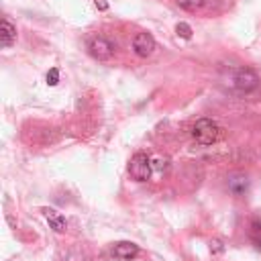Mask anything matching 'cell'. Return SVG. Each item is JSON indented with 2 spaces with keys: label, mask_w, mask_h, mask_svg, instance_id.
Segmentation results:
<instances>
[{
  "label": "cell",
  "mask_w": 261,
  "mask_h": 261,
  "mask_svg": "<svg viewBox=\"0 0 261 261\" xmlns=\"http://www.w3.org/2000/svg\"><path fill=\"white\" fill-rule=\"evenodd\" d=\"M210 245H214V247H210V249H214V253H220V251H222V245H220L218 241H212Z\"/></svg>",
  "instance_id": "9a60e30c"
},
{
  "label": "cell",
  "mask_w": 261,
  "mask_h": 261,
  "mask_svg": "<svg viewBox=\"0 0 261 261\" xmlns=\"http://www.w3.org/2000/svg\"><path fill=\"white\" fill-rule=\"evenodd\" d=\"M94 4H96L98 10H106V8H108V2H106V0H94Z\"/></svg>",
  "instance_id": "5bb4252c"
},
{
  "label": "cell",
  "mask_w": 261,
  "mask_h": 261,
  "mask_svg": "<svg viewBox=\"0 0 261 261\" xmlns=\"http://www.w3.org/2000/svg\"><path fill=\"white\" fill-rule=\"evenodd\" d=\"M112 255H114L116 259L128 261V259H133V257L139 255V247H137L135 243H130V241H120V243H114Z\"/></svg>",
  "instance_id": "52a82bcc"
},
{
  "label": "cell",
  "mask_w": 261,
  "mask_h": 261,
  "mask_svg": "<svg viewBox=\"0 0 261 261\" xmlns=\"http://www.w3.org/2000/svg\"><path fill=\"white\" fill-rule=\"evenodd\" d=\"M175 33H177L181 39H190V37H192V27H190L188 22H177Z\"/></svg>",
  "instance_id": "7c38bea8"
},
{
  "label": "cell",
  "mask_w": 261,
  "mask_h": 261,
  "mask_svg": "<svg viewBox=\"0 0 261 261\" xmlns=\"http://www.w3.org/2000/svg\"><path fill=\"white\" fill-rule=\"evenodd\" d=\"M14 41H16V27L8 18H2V22H0V45L10 47Z\"/></svg>",
  "instance_id": "9c48e42d"
},
{
  "label": "cell",
  "mask_w": 261,
  "mask_h": 261,
  "mask_svg": "<svg viewBox=\"0 0 261 261\" xmlns=\"http://www.w3.org/2000/svg\"><path fill=\"white\" fill-rule=\"evenodd\" d=\"M177 2V6L179 8H184V10H198V8H202L204 6V0H175Z\"/></svg>",
  "instance_id": "8fae6325"
},
{
  "label": "cell",
  "mask_w": 261,
  "mask_h": 261,
  "mask_svg": "<svg viewBox=\"0 0 261 261\" xmlns=\"http://www.w3.org/2000/svg\"><path fill=\"white\" fill-rule=\"evenodd\" d=\"M232 82H234V86H237L241 92H251V90H255V88L259 86V77H257V73H255L253 69H249V67H241V69H237Z\"/></svg>",
  "instance_id": "277c9868"
},
{
  "label": "cell",
  "mask_w": 261,
  "mask_h": 261,
  "mask_svg": "<svg viewBox=\"0 0 261 261\" xmlns=\"http://www.w3.org/2000/svg\"><path fill=\"white\" fill-rule=\"evenodd\" d=\"M88 51H90L92 57H96V59H100V61H106V59L112 57L114 45H112L106 37H92V39L88 41Z\"/></svg>",
  "instance_id": "3957f363"
},
{
  "label": "cell",
  "mask_w": 261,
  "mask_h": 261,
  "mask_svg": "<svg viewBox=\"0 0 261 261\" xmlns=\"http://www.w3.org/2000/svg\"><path fill=\"white\" fill-rule=\"evenodd\" d=\"M57 82H59V69L57 67H51L47 71V84L49 86H57Z\"/></svg>",
  "instance_id": "4fadbf2b"
},
{
  "label": "cell",
  "mask_w": 261,
  "mask_h": 261,
  "mask_svg": "<svg viewBox=\"0 0 261 261\" xmlns=\"http://www.w3.org/2000/svg\"><path fill=\"white\" fill-rule=\"evenodd\" d=\"M192 137L198 145H212L220 137V128L212 118H198L192 126Z\"/></svg>",
  "instance_id": "6da1fadb"
},
{
  "label": "cell",
  "mask_w": 261,
  "mask_h": 261,
  "mask_svg": "<svg viewBox=\"0 0 261 261\" xmlns=\"http://www.w3.org/2000/svg\"><path fill=\"white\" fill-rule=\"evenodd\" d=\"M249 237H251V241H253V245L261 251V220L259 218H255L253 222H251V228H249Z\"/></svg>",
  "instance_id": "30bf717a"
},
{
  "label": "cell",
  "mask_w": 261,
  "mask_h": 261,
  "mask_svg": "<svg viewBox=\"0 0 261 261\" xmlns=\"http://www.w3.org/2000/svg\"><path fill=\"white\" fill-rule=\"evenodd\" d=\"M151 171H153V163L145 153L133 155V159L128 163V173L135 181H147L151 177Z\"/></svg>",
  "instance_id": "7a4b0ae2"
},
{
  "label": "cell",
  "mask_w": 261,
  "mask_h": 261,
  "mask_svg": "<svg viewBox=\"0 0 261 261\" xmlns=\"http://www.w3.org/2000/svg\"><path fill=\"white\" fill-rule=\"evenodd\" d=\"M249 186H251V181H249V175H247V173L237 171V173H230V175L226 177V188H228V192H230L232 196H237V198H243V196L249 192Z\"/></svg>",
  "instance_id": "5b68a950"
},
{
  "label": "cell",
  "mask_w": 261,
  "mask_h": 261,
  "mask_svg": "<svg viewBox=\"0 0 261 261\" xmlns=\"http://www.w3.org/2000/svg\"><path fill=\"white\" fill-rule=\"evenodd\" d=\"M43 216L45 220L49 222V226L55 230V232H63L67 228V220L55 210V208H43Z\"/></svg>",
  "instance_id": "ba28073f"
},
{
  "label": "cell",
  "mask_w": 261,
  "mask_h": 261,
  "mask_svg": "<svg viewBox=\"0 0 261 261\" xmlns=\"http://www.w3.org/2000/svg\"><path fill=\"white\" fill-rule=\"evenodd\" d=\"M155 47H157V43H155L153 35H149V33H137L133 39V51L139 57H149L155 51Z\"/></svg>",
  "instance_id": "8992f818"
}]
</instances>
